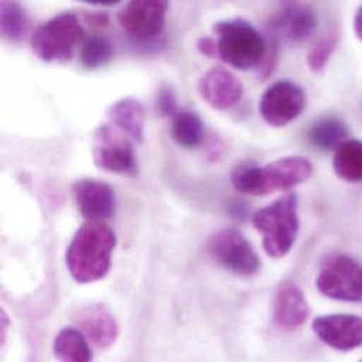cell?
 Wrapping results in <instances>:
<instances>
[{
  "label": "cell",
  "mask_w": 362,
  "mask_h": 362,
  "mask_svg": "<svg viewBox=\"0 0 362 362\" xmlns=\"http://www.w3.org/2000/svg\"><path fill=\"white\" fill-rule=\"evenodd\" d=\"M85 17H86V21L92 25H98V27H105L109 24V16L106 13H99V11H86L85 13Z\"/></svg>",
  "instance_id": "27"
},
{
  "label": "cell",
  "mask_w": 362,
  "mask_h": 362,
  "mask_svg": "<svg viewBox=\"0 0 362 362\" xmlns=\"http://www.w3.org/2000/svg\"><path fill=\"white\" fill-rule=\"evenodd\" d=\"M339 44V33L336 30H330L327 34H325L310 49L308 55V65L313 72L322 71L329 59L332 58L333 52L336 51V47Z\"/></svg>",
  "instance_id": "24"
},
{
  "label": "cell",
  "mask_w": 362,
  "mask_h": 362,
  "mask_svg": "<svg viewBox=\"0 0 362 362\" xmlns=\"http://www.w3.org/2000/svg\"><path fill=\"white\" fill-rule=\"evenodd\" d=\"M92 154L95 164L107 173L136 175L139 171L132 143L109 124H103L95 130Z\"/></svg>",
  "instance_id": "7"
},
{
  "label": "cell",
  "mask_w": 362,
  "mask_h": 362,
  "mask_svg": "<svg viewBox=\"0 0 362 362\" xmlns=\"http://www.w3.org/2000/svg\"><path fill=\"white\" fill-rule=\"evenodd\" d=\"M0 30L1 35L13 42L21 41L28 30V21L24 8L17 1L0 3Z\"/></svg>",
  "instance_id": "22"
},
{
  "label": "cell",
  "mask_w": 362,
  "mask_h": 362,
  "mask_svg": "<svg viewBox=\"0 0 362 362\" xmlns=\"http://www.w3.org/2000/svg\"><path fill=\"white\" fill-rule=\"evenodd\" d=\"M197 51L207 58H214L216 55H218L217 41L211 37H200L197 40Z\"/></svg>",
  "instance_id": "26"
},
{
  "label": "cell",
  "mask_w": 362,
  "mask_h": 362,
  "mask_svg": "<svg viewBox=\"0 0 362 362\" xmlns=\"http://www.w3.org/2000/svg\"><path fill=\"white\" fill-rule=\"evenodd\" d=\"M88 3L93 6H113V4H117L119 1L117 0H88Z\"/></svg>",
  "instance_id": "29"
},
{
  "label": "cell",
  "mask_w": 362,
  "mask_h": 362,
  "mask_svg": "<svg viewBox=\"0 0 362 362\" xmlns=\"http://www.w3.org/2000/svg\"><path fill=\"white\" fill-rule=\"evenodd\" d=\"M354 30L357 37L362 41V6L357 10V14L354 17Z\"/></svg>",
  "instance_id": "28"
},
{
  "label": "cell",
  "mask_w": 362,
  "mask_h": 362,
  "mask_svg": "<svg viewBox=\"0 0 362 362\" xmlns=\"http://www.w3.org/2000/svg\"><path fill=\"white\" fill-rule=\"evenodd\" d=\"M171 134L181 147L196 148L203 140V122L194 112L178 110L173 116Z\"/></svg>",
  "instance_id": "20"
},
{
  "label": "cell",
  "mask_w": 362,
  "mask_h": 362,
  "mask_svg": "<svg viewBox=\"0 0 362 362\" xmlns=\"http://www.w3.org/2000/svg\"><path fill=\"white\" fill-rule=\"evenodd\" d=\"M316 286L326 298L362 302V265L347 254H332L322 264Z\"/></svg>",
  "instance_id": "6"
},
{
  "label": "cell",
  "mask_w": 362,
  "mask_h": 362,
  "mask_svg": "<svg viewBox=\"0 0 362 362\" xmlns=\"http://www.w3.org/2000/svg\"><path fill=\"white\" fill-rule=\"evenodd\" d=\"M109 117L122 132L137 141H143L146 110L137 99L124 98L117 100L110 106Z\"/></svg>",
  "instance_id": "17"
},
{
  "label": "cell",
  "mask_w": 362,
  "mask_h": 362,
  "mask_svg": "<svg viewBox=\"0 0 362 362\" xmlns=\"http://www.w3.org/2000/svg\"><path fill=\"white\" fill-rule=\"evenodd\" d=\"M85 31L76 14L59 13L41 24L31 37L33 51L47 62L71 61Z\"/></svg>",
  "instance_id": "5"
},
{
  "label": "cell",
  "mask_w": 362,
  "mask_h": 362,
  "mask_svg": "<svg viewBox=\"0 0 362 362\" xmlns=\"http://www.w3.org/2000/svg\"><path fill=\"white\" fill-rule=\"evenodd\" d=\"M306 96L303 89L292 81L272 83L259 100V115L272 127L292 123L303 112Z\"/></svg>",
  "instance_id": "9"
},
{
  "label": "cell",
  "mask_w": 362,
  "mask_h": 362,
  "mask_svg": "<svg viewBox=\"0 0 362 362\" xmlns=\"http://www.w3.org/2000/svg\"><path fill=\"white\" fill-rule=\"evenodd\" d=\"M72 193L79 211L89 221L110 218L116 209V194L106 182L82 178L72 186Z\"/></svg>",
  "instance_id": "12"
},
{
  "label": "cell",
  "mask_w": 362,
  "mask_h": 362,
  "mask_svg": "<svg viewBox=\"0 0 362 362\" xmlns=\"http://www.w3.org/2000/svg\"><path fill=\"white\" fill-rule=\"evenodd\" d=\"M214 33L218 35V57L228 65L247 71L262 64L268 45L250 21L244 18L218 21Z\"/></svg>",
  "instance_id": "4"
},
{
  "label": "cell",
  "mask_w": 362,
  "mask_h": 362,
  "mask_svg": "<svg viewBox=\"0 0 362 362\" xmlns=\"http://www.w3.org/2000/svg\"><path fill=\"white\" fill-rule=\"evenodd\" d=\"M333 168L339 178L351 183L362 182V141L347 140L334 153Z\"/></svg>",
  "instance_id": "19"
},
{
  "label": "cell",
  "mask_w": 362,
  "mask_h": 362,
  "mask_svg": "<svg viewBox=\"0 0 362 362\" xmlns=\"http://www.w3.org/2000/svg\"><path fill=\"white\" fill-rule=\"evenodd\" d=\"M254 226L264 237V248L269 257L282 258L293 247L299 231L298 196L288 193L258 210Z\"/></svg>",
  "instance_id": "3"
},
{
  "label": "cell",
  "mask_w": 362,
  "mask_h": 362,
  "mask_svg": "<svg viewBox=\"0 0 362 362\" xmlns=\"http://www.w3.org/2000/svg\"><path fill=\"white\" fill-rule=\"evenodd\" d=\"M347 126L336 117L319 120L309 132L310 143L323 151L337 150L343 143L347 141Z\"/></svg>",
  "instance_id": "21"
},
{
  "label": "cell",
  "mask_w": 362,
  "mask_h": 362,
  "mask_svg": "<svg viewBox=\"0 0 362 362\" xmlns=\"http://www.w3.org/2000/svg\"><path fill=\"white\" fill-rule=\"evenodd\" d=\"M115 54V47L107 37L92 35L81 48V62L88 69H98L106 65Z\"/></svg>",
  "instance_id": "23"
},
{
  "label": "cell",
  "mask_w": 362,
  "mask_h": 362,
  "mask_svg": "<svg viewBox=\"0 0 362 362\" xmlns=\"http://www.w3.org/2000/svg\"><path fill=\"white\" fill-rule=\"evenodd\" d=\"M309 315V303L299 286L291 284L278 291L274 300V319L279 327L298 329L306 323Z\"/></svg>",
  "instance_id": "16"
},
{
  "label": "cell",
  "mask_w": 362,
  "mask_h": 362,
  "mask_svg": "<svg viewBox=\"0 0 362 362\" xmlns=\"http://www.w3.org/2000/svg\"><path fill=\"white\" fill-rule=\"evenodd\" d=\"M313 174V164L299 156L285 157L264 167L243 164L231 175L235 190L252 196H265L286 190L308 181Z\"/></svg>",
  "instance_id": "2"
},
{
  "label": "cell",
  "mask_w": 362,
  "mask_h": 362,
  "mask_svg": "<svg viewBox=\"0 0 362 362\" xmlns=\"http://www.w3.org/2000/svg\"><path fill=\"white\" fill-rule=\"evenodd\" d=\"M209 252L220 265L237 275H254L261 267L258 254L235 228L217 231L209 241Z\"/></svg>",
  "instance_id": "8"
},
{
  "label": "cell",
  "mask_w": 362,
  "mask_h": 362,
  "mask_svg": "<svg viewBox=\"0 0 362 362\" xmlns=\"http://www.w3.org/2000/svg\"><path fill=\"white\" fill-rule=\"evenodd\" d=\"M313 330L329 347L351 351L362 347V317L349 313L319 316L313 320Z\"/></svg>",
  "instance_id": "11"
},
{
  "label": "cell",
  "mask_w": 362,
  "mask_h": 362,
  "mask_svg": "<svg viewBox=\"0 0 362 362\" xmlns=\"http://www.w3.org/2000/svg\"><path fill=\"white\" fill-rule=\"evenodd\" d=\"M360 362H362V360H361V361H360Z\"/></svg>",
  "instance_id": "30"
},
{
  "label": "cell",
  "mask_w": 362,
  "mask_h": 362,
  "mask_svg": "<svg viewBox=\"0 0 362 362\" xmlns=\"http://www.w3.org/2000/svg\"><path fill=\"white\" fill-rule=\"evenodd\" d=\"M271 27L275 35H282L288 41L299 44L308 41L315 34L317 16L308 4L288 3L274 16Z\"/></svg>",
  "instance_id": "14"
},
{
  "label": "cell",
  "mask_w": 362,
  "mask_h": 362,
  "mask_svg": "<svg viewBox=\"0 0 362 362\" xmlns=\"http://www.w3.org/2000/svg\"><path fill=\"white\" fill-rule=\"evenodd\" d=\"M202 99L217 110L234 107L244 95V86L230 71L216 66L207 71L199 82Z\"/></svg>",
  "instance_id": "13"
},
{
  "label": "cell",
  "mask_w": 362,
  "mask_h": 362,
  "mask_svg": "<svg viewBox=\"0 0 362 362\" xmlns=\"http://www.w3.org/2000/svg\"><path fill=\"white\" fill-rule=\"evenodd\" d=\"M168 8L170 4L164 0L130 1L119 11L117 20L133 38L147 41L163 33Z\"/></svg>",
  "instance_id": "10"
},
{
  "label": "cell",
  "mask_w": 362,
  "mask_h": 362,
  "mask_svg": "<svg viewBox=\"0 0 362 362\" xmlns=\"http://www.w3.org/2000/svg\"><path fill=\"white\" fill-rule=\"evenodd\" d=\"M54 353L61 362H92V351L83 333L71 327L57 334Z\"/></svg>",
  "instance_id": "18"
},
{
  "label": "cell",
  "mask_w": 362,
  "mask_h": 362,
  "mask_svg": "<svg viewBox=\"0 0 362 362\" xmlns=\"http://www.w3.org/2000/svg\"><path fill=\"white\" fill-rule=\"evenodd\" d=\"M75 320L83 334L100 349L110 347L119 336V326L115 317L102 305L82 308L76 313Z\"/></svg>",
  "instance_id": "15"
},
{
  "label": "cell",
  "mask_w": 362,
  "mask_h": 362,
  "mask_svg": "<svg viewBox=\"0 0 362 362\" xmlns=\"http://www.w3.org/2000/svg\"><path fill=\"white\" fill-rule=\"evenodd\" d=\"M156 109H157V113L163 117H173L178 112L177 96L171 86L163 85L160 88L156 98Z\"/></svg>",
  "instance_id": "25"
},
{
  "label": "cell",
  "mask_w": 362,
  "mask_h": 362,
  "mask_svg": "<svg viewBox=\"0 0 362 362\" xmlns=\"http://www.w3.org/2000/svg\"><path fill=\"white\" fill-rule=\"evenodd\" d=\"M116 235L100 221L85 223L66 250V265L79 284H92L105 278L112 265Z\"/></svg>",
  "instance_id": "1"
}]
</instances>
